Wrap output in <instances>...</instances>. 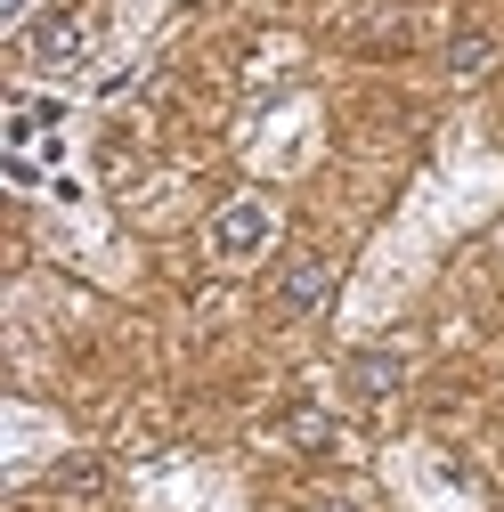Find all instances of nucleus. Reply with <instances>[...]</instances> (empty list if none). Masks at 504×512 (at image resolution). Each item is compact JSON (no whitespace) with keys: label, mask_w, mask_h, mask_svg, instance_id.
<instances>
[{"label":"nucleus","mask_w":504,"mask_h":512,"mask_svg":"<svg viewBox=\"0 0 504 512\" xmlns=\"http://www.w3.org/2000/svg\"><path fill=\"white\" fill-rule=\"evenodd\" d=\"M25 57H33V66H57V74L82 66V57H90V9H82V0L41 9V17L25 25Z\"/></svg>","instance_id":"1"},{"label":"nucleus","mask_w":504,"mask_h":512,"mask_svg":"<svg viewBox=\"0 0 504 512\" xmlns=\"http://www.w3.org/2000/svg\"><path fill=\"white\" fill-rule=\"evenodd\" d=\"M269 236H277V212L261 196H236L212 212V261H261Z\"/></svg>","instance_id":"2"},{"label":"nucleus","mask_w":504,"mask_h":512,"mask_svg":"<svg viewBox=\"0 0 504 512\" xmlns=\"http://www.w3.org/2000/svg\"><path fill=\"white\" fill-rule=\"evenodd\" d=\"M334 301V269L326 252H293V261L277 269V317H318Z\"/></svg>","instance_id":"3"},{"label":"nucleus","mask_w":504,"mask_h":512,"mask_svg":"<svg viewBox=\"0 0 504 512\" xmlns=\"http://www.w3.org/2000/svg\"><path fill=\"white\" fill-rule=\"evenodd\" d=\"M399 382H407V358H399V350H350V358H342V391L366 399V407L391 399Z\"/></svg>","instance_id":"4"},{"label":"nucleus","mask_w":504,"mask_h":512,"mask_svg":"<svg viewBox=\"0 0 504 512\" xmlns=\"http://www.w3.org/2000/svg\"><path fill=\"white\" fill-rule=\"evenodd\" d=\"M488 66H496V33H480V25H464V33L448 41V74H456V82H480Z\"/></svg>","instance_id":"5"},{"label":"nucleus","mask_w":504,"mask_h":512,"mask_svg":"<svg viewBox=\"0 0 504 512\" xmlns=\"http://www.w3.org/2000/svg\"><path fill=\"white\" fill-rule=\"evenodd\" d=\"M49 488H57V496H82V504H90V496H106V464H98V456H66V464L49 472Z\"/></svg>","instance_id":"6"},{"label":"nucleus","mask_w":504,"mask_h":512,"mask_svg":"<svg viewBox=\"0 0 504 512\" xmlns=\"http://www.w3.org/2000/svg\"><path fill=\"white\" fill-rule=\"evenodd\" d=\"M277 431H285V439H293V447H334V423H326V415H318V407H293V415H285V423H277Z\"/></svg>","instance_id":"7"},{"label":"nucleus","mask_w":504,"mask_h":512,"mask_svg":"<svg viewBox=\"0 0 504 512\" xmlns=\"http://www.w3.org/2000/svg\"><path fill=\"white\" fill-rule=\"evenodd\" d=\"M41 122H57V106H17V114H9V147L41 139Z\"/></svg>","instance_id":"8"},{"label":"nucleus","mask_w":504,"mask_h":512,"mask_svg":"<svg viewBox=\"0 0 504 512\" xmlns=\"http://www.w3.org/2000/svg\"><path fill=\"white\" fill-rule=\"evenodd\" d=\"M33 17H41V0H0V25H9V33L33 25Z\"/></svg>","instance_id":"9"},{"label":"nucleus","mask_w":504,"mask_h":512,"mask_svg":"<svg viewBox=\"0 0 504 512\" xmlns=\"http://www.w3.org/2000/svg\"><path fill=\"white\" fill-rule=\"evenodd\" d=\"M318 512H366V504H350V496H334V504H318Z\"/></svg>","instance_id":"10"},{"label":"nucleus","mask_w":504,"mask_h":512,"mask_svg":"<svg viewBox=\"0 0 504 512\" xmlns=\"http://www.w3.org/2000/svg\"><path fill=\"white\" fill-rule=\"evenodd\" d=\"M277 512H301V504H277Z\"/></svg>","instance_id":"11"}]
</instances>
